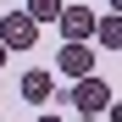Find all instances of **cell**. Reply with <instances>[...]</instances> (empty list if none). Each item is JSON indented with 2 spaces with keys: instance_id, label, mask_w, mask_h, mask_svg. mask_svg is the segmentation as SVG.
Returning <instances> with one entry per match:
<instances>
[{
  "instance_id": "cell-9",
  "label": "cell",
  "mask_w": 122,
  "mask_h": 122,
  "mask_svg": "<svg viewBox=\"0 0 122 122\" xmlns=\"http://www.w3.org/2000/svg\"><path fill=\"white\" fill-rule=\"evenodd\" d=\"M39 122H61V117H39Z\"/></svg>"
},
{
  "instance_id": "cell-1",
  "label": "cell",
  "mask_w": 122,
  "mask_h": 122,
  "mask_svg": "<svg viewBox=\"0 0 122 122\" xmlns=\"http://www.w3.org/2000/svg\"><path fill=\"white\" fill-rule=\"evenodd\" d=\"M67 106H78L83 117H100L111 106V83H100V78L89 72V78H72V94H67Z\"/></svg>"
},
{
  "instance_id": "cell-3",
  "label": "cell",
  "mask_w": 122,
  "mask_h": 122,
  "mask_svg": "<svg viewBox=\"0 0 122 122\" xmlns=\"http://www.w3.org/2000/svg\"><path fill=\"white\" fill-rule=\"evenodd\" d=\"M61 33H67V45H89L94 39V11L89 6H61Z\"/></svg>"
},
{
  "instance_id": "cell-7",
  "label": "cell",
  "mask_w": 122,
  "mask_h": 122,
  "mask_svg": "<svg viewBox=\"0 0 122 122\" xmlns=\"http://www.w3.org/2000/svg\"><path fill=\"white\" fill-rule=\"evenodd\" d=\"M28 17L33 22H56L61 17V0H28Z\"/></svg>"
},
{
  "instance_id": "cell-5",
  "label": "cell",
  "mask_w": 122,
  "mask_h": 122,
  "mask_svg": "<svg viewBox=\"0 0 122 122\" xmlns=\"http://www.w3.org/2000/svg\"><path fill=\"white\" fill-rule=\"evenodd\" d=\"M50 89H56V78H50V72H39V67L22 72V100H50Z\"/></svg>"
},
{
  "instance_id": "cell-6",
  "label": "cell",
  "mask_w": 122,
  "mask_h": 122,
  "mask_svg": "<svg viewBox=\"0 0 122 122\" xmlns=\"http://www.w3.org/2000/svg\"><path fill=\"white\" fill-rule=\"evenodd\" d=\"M94 33H100V45H106V50H117V45H122V22H117V11L94 17Z\"/></svg>"
},
{
  "instance_id": "cell-10",
  "label": "cell",
  "mask_w": 122,
  "mask_h": 122,
  "mask_svg": "<svg viewBox=\"0 0 122 122\" xmlns=\"http://www.w3.org/2000/svg\"><path fill=\"white\" fill-rule=\"evenodd\" d=\"M83 122H100V117H83Z\"/></svg>"
},
{
  "instance_id": "cell-2",
  "label": "cell",
  "mask_w": 122,
  "mask_h": 122,
  "mask_svg": "<svg viewBox=\"0 0 122 122\" xmlns=\"http://www.w3.org/2000/svg\"><path fill=\"white\" fill-rule=\"evenodd\" d=\"M33 39H39V22H33L28 11L0 17V45H6V50H33Z\"/></svg>"
},
{
  "instance_id": "cell-8",
  "label": "cell",
  "mask_w": 122,
  "mask_h": 122,
  "mask_svg": "<svg viewBox=\"0 0 122 122\" xmlns=\"http://www.w3.org/2000/svg\"><path fill=\"white\" fill-rule=\"evenodd\" d=\"M6 56H11V50H6V45H0V67H6Z\"/></svg>"
},
{
  "instance_id": "cell-4",
  "label": "cell",
  "mask_w": 122,
  "mask_h": 122,
  "mask_svg": "<svg viewBox=\"0 0 122 122\" xmlns=\"http://www.w3.org/2000/svg\"><path fill=\"white\" fill-rule=\"evenodd\" d=\"M56 67L67 72V78H89V72H94V50H89V45H61Z\"/></svg>"
}]
</instances>
